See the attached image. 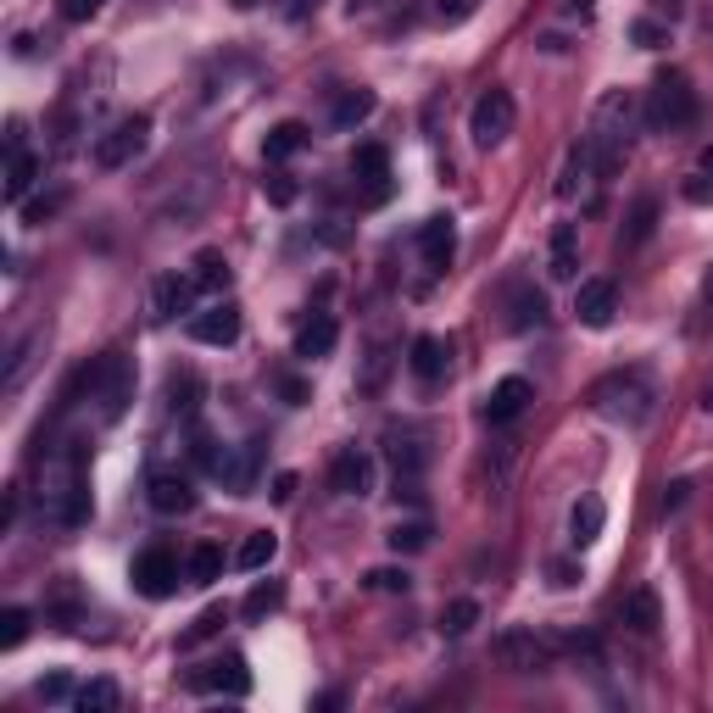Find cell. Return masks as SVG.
<instances>
[{"instance_id": "obj_16", "label": "cell", "mask_w": 713, "mask_h": 713, "mask_svg": "<svg viewBox=\"0 0 713 713\" xmlns=\"http://www.w3.org/2000/svg\"><path fill=\"white\" fill-rule=\"evenodd\" d=\"M530 402H535V391H530V380H519V374H508V380H502V385H496V391L485 396V419H491V424H513V419H519V413H524Z\"/></svg>"}, {"instance_id": "obj_50", "label": "cell", "mask_w": 713, "mask_h": 713, "mask_svg": "<svg viewBox=\"0 0 713 713\" xmlns=\"http://www.w3.org/2000/svg\"><path fill=\"white\" fill-rule=\"evenodd\" d=\"M374 7H391V0H356V12H374Z\"/></svg>"}, {"instance_id": "obj_31", "label": "cell", "mask_w": 713, "mask_h": 713, "mask_svg": "<svg viewBox=\"0 0 713 713\" xmlns=\"http://www.w3.org/2000/svg\"><path fill=\"white\" fill-rule=\"evenodd\" d=\"M279 602H284V585H279V580H262V585H251V596L240 602V613H245V619H268Z\"/></svg>"}, {"instance_id": "obj_2", "label": "cell", "mask_w": 713, "mask_h": 713, "mask_svg": "<svg viewBox=\"0 0 713 713\" xmlns=\"http://www.w3.org/2000/svg\"><path fill=\"white\" fill-rule=\"evenodd\" d=\"M591 408H596L602 419H613V424H641V419L652 413V385H646L635 369L607 374V380L591 385Z\"/></svg>"}, {"instance_id": "obj_54", "label": "cell", "mask_w": 713, "mask_h": 713, "mask_svg": "<svg viewBox=\"0 0 713 713\" xmlns=\"http://www.w3.org/2000/svg\"><path fill=\"white\" fill-rule=\"evenodd\" d=\"M234 7H257V0H234Z\"/></svg>"}, {"instance_id": "obj_19", "label": "cell", "mask_w": 713, "mask_h": 713, "mask_svg": "<svg viewBox=\"0 0 713 713\" xmlns=\"http://www.w3.org/2000/svg\"><path fill=\"white\" fill-rule=\"evenodd\" d=\"M151 508L157 513H190L195 508V491L184 474H151Z\"/></svg>"}, {"instance_id": "obj_52", "label": "cell", "mask_w": 713, "mask_h": 713, "mask_svg": "<svg viewBox=\"0 0 713 713\" xmlns=\"http://www.w3.org/2000/svg\"><path fill=\"white\" fill-rule=\"evenodd\" d=\"M301 7H307V0H290V12H301Z\"/></svg>"}, {"instance_id": "obj_28", "label": "cell", "mask_w": 713, "mask_h": 713, "mask_svg": "<svg viewBox=\"0 0 713 713\" xmlns=\"http://www.w3.org/2000/svg\"><path fill=\"white\" fill-rule=\"evenodd\" d=\"M301 145H307V129H301V123H279V129H268V145H262V151H268V162H284V157H295Z\"/></svg>"}, {"instance_id": "obj_21", "label": "cell", "mask_w": 713, "mask_h": 713, "mask_svg": "<svg viewBox=\"0 0 713 713\" xmlns=\"http://www.w3.org/2000/svg\"><path fill=\"white\" fill-rule=\"evenodd\" d=\"M624 624H630L635 635H652V630L663 624L657 591H646V585H641V591H630V596H624Z\"/></svg>"}, {"instance_id": "obj_44", "label": "cell", "mask_w": 713, "mask_h": 713, "mask_svg": "<svg viewBox=\"0 0 713 713\" xmlns=\"http://www.w3.org/2000/svg\"><path fill=\"white\" fill-rule=\"evenodd\" d=\"M62 12H68L73 23H84V18H96V12H101V0H62Z\"/></svg>"}, {"instance_id": "obj_40", "label": "cell", "mask_w": 713, "mask_h": 713, "mask_svg": "<svg viewBox=\"0 0 713 713\" xmlns=\"http://www.w3.org/2000/svg\"><path fill=\"white\" fill-rule=\"evenodd\" d=\"M513 307H519V312H513V329H530V323H541V312H546L541 295H519Z\"/></svg>"}, {"instance_id": "obj_18", "label": "cell", "mask_w": 713, "mask_h": 713, "mask_svg": "<svg viewBox=\"0 0 713 713\" xmlns=\"http://www.w3.org/2000/svg\"><path fill=\"white\" fill-rule=\"evenodd\" d=\"M419 251H424V262H430V268H446V262H452V251H458V229H452V218H430V223L419 229Z\"/></svg>"}, {"instance_id": "obj_1", "label": "cell", "mask_w": 713, "mask_h": 713, "mask_svg": "<svg viewBox=\"0 0 713 713\" xmlns=\"http://www.w3.org/2000/svg\"><path fill=\"white\" fill-rule=\"evenodd\" d=\"M635 129H641V101H635L630 90H607V96L596 101L591 129H585V140H580V145L591 151V162H596L602 173H613V168L630 157Z\"/></svg>"}, {"instance_id": "obj_23", "label": "cell", "mask_w": 713, "mask_h": 713, "mask_svg": "<svg viewBox=\"0 0 713 713\" xmlns=\"http://www.w3.org/2000/svg\"><path fill=\"white\" fill-rule=\"evenodd\" d=\"M334 129H356V123H369L374 118V90H345L340 101H334Z\"/></svg>"}, {"instance_id": "obj_3", "label": "cell", "mask_w": 713, "mask_h": 713, "mask_svg": "<svg viewBox=\"0 0 713 713\" xmlns=\"http://www.w3.org/2000/svg\"><path fill=\"white\" fill-rule=\"evenodd\" d=\"M641 118H646V129H657V134L685 129V123L696 118V90H691V79H685V73H663V79L646 90Z\"/></svg>"}, {"instance_id": "obj_39", "label": "cell", "mask_w": 713, "mask_h": 713, "mask_svg": "<svg viewBox=\"0 0 713 713\" xmlns=\"http://www.w3.org/2000/svg\"><path fill=\"white\" fill-rule=\"evenodd\" d=\"M408 585H413L408 569H374L369 574V591H408Z\"/></svg>"}, {"instance_id": "obj_25", "label": "cell", "mask_w": 713, "mask_h": 713, "mask_svg": "<svg viewBox=\"0 0 713 713\" xmlns=\"http://www.w3.org/2000/svg\"><path fill=\"white\" fill-rule=\"evenodd\" d=\"M34 179H40V162L29 151H12V162H7V201H23Z\"/></svg>"}, {"instance_id": "obj_17", "label": "cell", "mask_w": 713, "mask_h": 713, "mask_svg": "<svg viewBox=\"0 0 713 713\" xmlns=\"http://www.w3.org/2000/svg\"><path fill=\"white\" fill-rule=\"evenodd\" d=\"M334 340H340L334 318H329V312H312V318L295 329V356H307V363H312V356H329Z\"/></svg>"}, {"instance_id": "obj_14", "label": "cell", "mask_w": 713, "mask_h": 713, "mask_svg": "<svg viewBox=\"0 0 713 713\" xmlns=\"http://www.w3.org/2000/svg\"><path fill=\"white\" fill-rule=\"evenodd\" d=\"M446 363H452V351H446V340H441V334H419V340H413L408 369H413V380H419L424 391L446 380Z\"/></svg>"}, {"instance_id": "obj_24", "label": "cell", "mask_w": 713, "mask_h": 713, "mask_svg": "<svg viewBox=\"0 0 713 713\" xmlns=\"http://www.w3.org/2000/svg\"><path fill=\"white\" fill-rule=\"evenodd\" d=\"M118 702H123L118 680H84V685H79V696H73V707H79V713H112Z\"/></svg>"}, {"instance_id": "obj_7", "label": "cell", "mask_w": 713, "mask_h": 713, "mask_svg": "<svg viewBox=\"0 0 713 713\" xmlns=\"http://www.w3.org/2000/svg\"><path fill=\"white\" fill-rule=\"evenodd\" d=\"M145 134H151V118H123V123H112L101 140H96V162L101 168H129L140 151H145Z\"/></svg>"}, {"instance_id": "obj_45", "label": "cell", "mask_w": 713, "mask_h": 713, "mask_svg": "<svg viewBox=\"0 0 713 713\" xmlns=\"http://www.w3.org/2000/svg\"><path fill=\"white\" fill-rule=\"evenodd\" d=\"M685 491H691V485H685V480H674V485L663 491V513H680V508H685Z\"/></svg>"}, {"instance_id": "obj_35", "label": "cell", "mask_w": 713, "mask_h": 713, "mask_svg": "<svg viewBox=\"0 0 713 713\" xmlns=\"http://www.w3.org/2000/svg\"><path fill=\"white\" fill-rule=\"evenodd\" d=\"M474 619H480V602H469V596H458V602H452V607L441 613V630H446V635H463V630H469Z\"/></svg>"}, {"instance_id": "obj_32", "label": "cell", "mask_w": 713, "mask_h": 713, "mask_svg": "<svg viewBox=\"0 0 713 713\" xmlns=\"http://www.w3.org/2000/svg\"><path fill=\"white\" fill-rule=\"evenodd\" d=\"M385 541H391V552H424V546H430V524H424V519H408V524H396Z\"/></svg>"}, {"instance_id": "obj_49", "label": "cell", "mask_w": 713, "mask_h": 713, "mask_svg": "<svg viewBox=\"0 0 713 713\" xmlns=\"http://www.w3.org/2000/svg\"><path fill=\"white\" fill-rule=\"evenodd\" d=\"M563 12L569 18H591V0H563Z\"/></svg>"}, {"instance_id": "obj_10", "label": "cell", "mask_w": 713, "mask_h": 713, "mask_svg": "<svg viewBox=\"0 0 713 713\" xmlns=\"http://www.w3.org/2000/svg\"><path fill=\"white\" fill-rule=\"evenodd\" d=\"M329 485H334L340 496H369V491H374V458L356 452V446H345V452L329 463Z\"/></svg>"}, {"instance_id": "obj_34", "label": "cell", "mask_w": 713, "mask_h": 713, "mask_svg": "<svg viewBox=\"0 0 713 713\" xmlns=\"http://www.w3.org/2000/svg\"><path fill=\"white\" fill-rule=\"evenodd\" d=\"M713 195V145L696 157V173L685 179V201H707Z\"/></svg>"}, {"instance_id": "obj_37", "label": "cell", "mask_w": 713, "mask_h": 713, "mask_svg": "<svg viewBox=\"0 0 713 713\" xmlns=\"http://www.w3.org/2000/svg\"><path fill=\"white\" fill-rule=\"evenodd\" d=\"M480 12V0H435V18L446 23V29H458V23H469Z\"/></svg>"}, {"instance_id": "obj_4", "label": "cell", "mask_w": 713, "mask_h": 713, "mask_svg": "<svg viewBox=\"0 0 713 713\" xmlns=\"http://www.w3.org/2000/svg\"><path fill=\"white\" fill-rule=\"evenodd\" d=\"M90 391L101 402V419L118 424L129 413V402H134V363H129V356H118V351H107L101 363L90 369Z\"/></svg>"}, {"instance_id": "obj_42", "label": "cell", "mask_w": 713, "mask_h": 713, "mask_svg": "<svg viewBox=\"0 0 713 713\" xmlns=\"http://www.w3.org/2000/svg\"><path fill=\"white\" fill-rule=\"evenodd\" d=\"M652 218H657V207H652V201H635V212H630V240H646V234H652Z\"/></svg>"}, {"instance_id": "obj_11", "label": "cell", "mask_w": 713, "mask_h": 713, "mask_svg": "<svg viewBox=\"0 0 713 713\" xmlns=\"http://www.w3.org/2000/svg\"><path fill=\"white\" fill-rule=\"evenodd\" d=\"M190 334H195L201 345H234V340H240V307H234V301H212L207 312L190 318Z\"/></svg>"}, {"instance_id": "obj_8", "label": "cell", "mask_w": 713, "mask_h": 713, "mask_svg": "<svg viewBox=\"0 0 713 713\" xmlns=\"http://www.w3.org/2000/svg\"><path fill=\"white\" fill-rule=\"evenodd\" d=\"M134 591L151 596V602L173 596V591H179V558H173L168 546H145V552L134 558Z\"/></svg>"}, {"instance_id": "obj_22", "label": "cell", "mask_w": 713, "mask_h": 713, "mask_svg": "<svg viewBox=\"0 0 713 713\" xmlns=\"http://www.w3.org/2000/svg\"><path fill=\"white\" fill-rule=\"evenodd\" d=\"M391 463H396V480L402 485H419V474H424V441L419 435H391Z\"/></svg>"}, {"instance_id": "obj_20", "label": "cell", "mask_w": 713, "mask_h": 713, "mask_svg": "<svg viewBox=\"0 0 713 713\" xmlns=\"http://www.w3.org/2000/svg\"><path fill=\"white\" fill-rule=\"evenodd\" d=\"M602 524H607L602 496H580V502L569 508V541H574V546H591V541L602 535Z\"/></svg>"}, {"instance_id": "obj_5", "label": "cell", "mask_w": 713, "mask_h": 713, "mask_svg": "<svg viewBox=\"0 0 713 713\" xmlns=\"http://www.w3.org/2000/svg\"><path fill=\"white\" fill-rule=\"evenodd\" d=\"M513 118H519L513 96H508V90H485V96L474 101V112H469V134H474V145H480V151L502 145V140L513 134Z\"/></svg>"}, {"instance_id": "obj_33", "label": "cell", "mask_w": 713, "mask_h": 713, "mask_svg": "<svg viewBox=\"0 0 713 713\" xmlns=\"http://www.w3.org/2000/svg\"><path fill=\"white\" fill-rule=\"evenodd\" d=\"M40 345H46V334L34 329V334H29V340H23V345L12 351V369H7V391H18V385H23V374H29V363H34V351H40Z\"/></svg>"}, {"instance_id": "obj_46", "label": "cell", "mask_w": 713, "mask_h": 713, "mask_svg": "<svg viewBox=\"0 0 713 713\" xmlns=\"http://www.w3.org/2000/svg\"><path fill=\"white\" fill-rule=\"evenodd\" d=\"M218 624H223V607H212V613H201V619H195V630H190V641H201V635H212Z\"/></svg>"}, {"instance_id": "obj_27", "label": "cell", "mask_w": 713, "mask_h": 713, "mask_svg": "<svg viewBox=\"0 0 713 713\" xmlns=\"http://www.w3.org/2000/svg\"><path fill=\"white\" fill-rule=\"evenodd\" d=\"M190 279H195L207 295H218V290L229 284V262H223V251H201V257H195V268H190Z\"/></svg>"}, {"instance_id": "obj_51", "label": "cell", "mask_w": 713, "mask_h": 713, "mask_svg": "<svg viewBox=\"0 0 713 713\" xmlns=\"http://www.w3.org/2000/svg\"><path fill=\"white\" fill-rule=\"evenodd\" d=\"M702 295H707V301H713V268H707V279H702Z\"/></svg>"}, {"instance_id": "obj_6", "label": "cell", "mask_w": 713, "mask_h": 713, "mask_svg": "<svg viewBox=\"0 0 713 713\" xmlns=\"http://www.w3.org/2000/svg\"><path fill=\"white\" fill-rule=\"evenodd\" d=\"M491 657H496L502 669H513V674H535V669L552 663V641L535 635V630H502V635L491 641Z\"/></svg>"}, {"instance_id": "obj_30", "label": "cell", "mask_w": 713, "mask_h": 713, "mask_svg": "<svg viewBox=\"0 0 713 713\" xmlns=\"http://www.w3.org/2000/svg\"><path fill=\"white\" fill-rule=\"evenodd\" d=\"M218 574H223V552H218V546H195V552H190L184 580H190V585H212Z\"/></svg>"}, {"instance_id": "obj_48", "label": "cell", "mask_w": 713, "mask_h": 713, "mask_svg": "<svg viewBox=\"0 0 713 713\" xmlns=\"http://www.w3.org/2000/svg\"><path fill=\"white\" fill-rule=\"evenodd\" d=\"M574 580H580L574 563H552V585H574Z\"/></svg>"}, {"instance_id": "obj_12", "label": "cell", "mask_w": 713, "mask_h": 713, "mask_svg": "<svg viewBox=\"0 0 713 713\" xmlns=\"http://www.w3.org/2000/svg\"><path fill=\"white\" fill-rule=\"evenodd\" d=\"M351 179L369 190V201H385V190H391V157H385V145H356L351 151Z\"/></svg>"}, {"instance_id": "obj_53", "label": "cell", "mask_w": 713, "mask_h": 713, "mask_svg": "<svg viewBox=\"0 0 713 713\" xmlns=\"http://www.w3.org/2000/svg\"><path fill=\"white\" fill-rule=\"evenodd\" d=\"M702 408H707V413H713V391H707V402H702Z\"/></svg>"}, {"instance_id": "obj_13", "label": "cell", "mask_w": 713, "mask_h": 713, "mask_svg": "<svg viewBox=\"0 0 713 713\" xmlns=\"http://www.w3.org/2000/svg\"><path fill=\"white\" fill-rule=\"evenodd\" d=\"M574 312H580V323L607 329V323H613V312H619V290H613L607 279H585V284L574 290Z\"/></svg>"}, {"instance_id": "obj_47", "label": "cell", "mask_w": 713, "mask_h": 713, "mask_svg": "<svg viewBox=\"0 0 713 713\" xmlns=\"http://www.w3.org/2000/svg\"><path fill=\"white\" fill-rule=\"evenodd\" d=\"M290 496H295V474H279L273 480V502H290Z\"/></svg>"}, {"instance_id": "obj_9", "label": "cell", "mask_w": 713, "mask_h": 713, "mask_svg": "<svg viewBox=\"0 0 713 713\" xmlns=\"http://www.w3.org/2000/svg\"><path fill=\"white\" fill-rule=\"evenodd\" d=\"M190 685H195V691H223V696H245V691H251V669H245V657H240V652H223V657L201 663V669L190 674Z\"/></svg>"}, {"instance_id": "obj_26", "label": "cell", "mask_w": 713, "mask_h": 713, "mask_svg": "<svg viewBox=\"0 0 713 713\" xmlns=\"http://www.w3.org/2000/svg\"><path fill=\"white\" fill-rule=\"evenodd\" d=\"M574 268H580V257H574V229L569 223H558L552 229V279H574Z\"/></svg>"}, {"instance_id": "obj_29", "label": "cell", "mask_w": 713, "mask_h": 713, "mask_svg": "<svg viewBox=\"0 0 713 713\" xmlns=\"http://www.w3.org/2000/svg\"><path fill=\"white\" fill-rule=\"evenodd\" d=\"M273 552H279V541H273L268 530H257V535H245V541H240L234 563H240V569H268V563H273Z\"/></svg>"}, {"instance_id": "obj_36", "label": "cell", "mask_w": 713, "mask_h": 713, "mask_svg": "<svg viewBox=\"0 0 713 713\" xmlns=\"http://www.w3.org/2000/svg\"><path fill=\"white\" fill-rule=\"evenodd\" d=\"M29 635V607H7L0 613V646H18Z\"/></svg>"}, {"instance_id": "obj_41", "label": "cell", "mask_w": 713, "mask_h": 713, "mask_svg": "<svg viewBox=\"0 0 713 713\" xmlns=\"http://www.w3.org/2000/svg\"><path fill=\"white\" fill-rule=\"evenodd\" d=\"M262 195H268L273 207H290V201H295V184H290L284 173H273V179H262Z\"/></svg>"}, {"instance_id": "obj_15", "label": "cell", "mask_w": 713, "mask_h": 713, "mask_svg": "<svg viewBox=\"0 0 713 713\" xmlns=\"http://www.w3.org/2000/svg\"><path fill=\"white\" fill-rule=\"evenodd\" d=\"M195 295H201V284H195L190 273H162L157 290H151V312H157V318H179V312L195 307Z\"/></svg>"}, {"instance_id": "obj_38", "label": "cell", "mask_w": 713, "mask_h": 713, "mask_svg": "<svg viewBox=\"0 0 713 713\" xmlns=\"http://www.w3.org/2000/svg\"><path fill=\"white\" fill-rule=\"evenodd\" d=\"M34 691H40V702H73V696H79V685H73L68 674H46Z\"/></svg>"}, {"instance_id": "obj_43", "label": "cell", "mask_w": 713, "mask_h": 713, "mask_svg": "<svg viewBox=\"0 0 713 713\" xmlns=\"http://www.w3.org/2000/svg\"><path fill=\"white\" fill-rule=\"evenodd\" d=\"M630 34H635V46H646V51H652V46H663V40H669V29H663V23H652V18H641V23H635V29H630Z\"/></svg>"}]
</instances>
